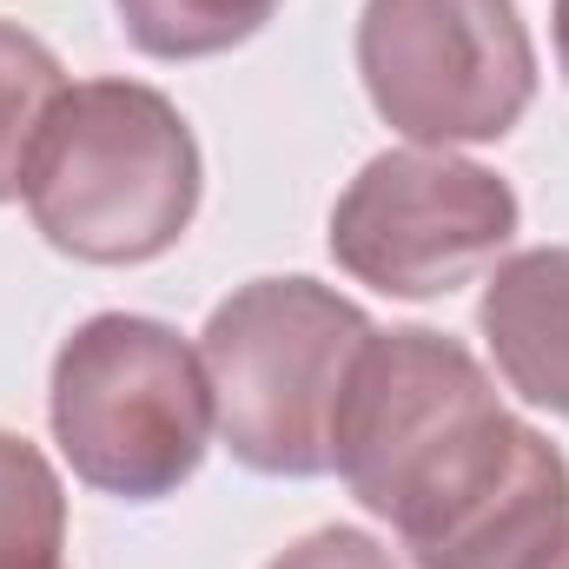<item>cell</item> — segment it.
Returning a JSON list of instances; mask_svg holds the SVG:
<instances>
[{"label":"cell","instance_id":"6da1fadb","mask_svg":"<svg viewBox=\"0 0 569 569\" xmlns=\"http://www.w3.org/2000/svg\"><path fill=\"white\" fill-rule=\"evenodd\" d=\"M199 192V140L146 80H73L20 172L33 232L80 266L166 259L192 232Z\"/></svg>","mask_w":569,"mask_h":569},{"label":"cell","instance_id":"7a4b0ae2","mask_svg":"<svg viewBox=\"0 0 569 569\" xmlns=\"http://www.w3.org/2000/svg\"><path fill=\"white\" fill-rule=\"evenodd\" d=\"M378 325L318 279H252L212 305L199 365L219 443L259 477H325L351 365Z\"/></svg>","mask_w":569,"mask_h":569},{"label":"cell","instance_id":"3957f363","mask_svg":"<svg viewBox=\"0 0 569 569\" xmlns=\"http://www.w3.org/2000/svg\"><path fill=\"white\" fill-rule=\"evenodd\" d=\"M47 418L73 477L120 503L192 483L219 430L199 345L140 311H100L53 351Z\"/></svg>","mask_w":569,"mask_h":569},{"label":"cell","instance_id":"277c9868","mask_svg":"<svg viewBox=\"0 0 569 569\" xmlns=\"http://www.w3.org/2000/svg\"><path fill=\"white\" fill-rule=\"evenodd\" d=\"M358 73L411 146H490L537 100V47L510 0H365Z\"/></svg>","mask_w":569,"mask_h":569},{"label":"cell","instance_id":"5b68a950","mask_svg":"<svg viewBox=\"0 0 569 569\" xmlns=\"http://www.w3.org/2000/svg\"><path fill=\"white\" fill-rule=\"evenodd\" d=\"M517 219L523 206L490 166L450 146H398L338 192L331 259L385 298H443L517 239Z\"/></svg>","mask_w":569,"mask_h":569},{"label":"cell","instance_id":"8992f818","mask_svg":"<svg viewBox=\"0 0 569 569\" xmlns=\"http://www.w3.org/2000/svg\"><path fill=\"white\" fill-rule=\"evenodd\" d=\"M503 398L490 371L443 331L398 325L371 331L331 425V470L371 517H398L430 470L483 425Z\"/></svg>","mask_w":569,"mask_h":569},{"label":"cell","instance_id":"52a82bcc","mask_svg":"<svg viewBox=\"0 0 569 569\" xmlns=\"http://www.w3.org/2000/svg\"><path fill=\"white\" fill-rule=\"evenodd\" d=\"M418 569H543L569 537V463L537 425L497 411L391 517Z\"/></svg>","mask_w":569,"mask_h":569},{"label":"cell","instance_id":"ba28073f","mask_svg":"<svg viewBox=\"0 0 569 569\" xmlns=\"http://www.w3.org/2000/svg\"><path fill=\"white\" fill-rule=\"evenodd\" d=\"M477 331L523 405L569 418V246H530L503 259L483 279Z\"/></svg>","mask_w":569,"mask_h":569},{"label":"cell","instance_id":"9c48e42d","mask_svg":"<svg viewBox=\"0 0 569 569\" xmlns=\"http://www.w3.org/2000/svg\"><path fill=\"white\" fill-rule=\"evenodd\" d=\"M0 569H67L60 470L20 430H0Z\"/></svg>","mask_w":569,"mask_h":569},{"label":"cell","instance_id":"30bf717a","mask_svg":"<svg viewBox=\"0 0 569 569\" xmlns=\"http://www.w3.org/2000/svg\"><path fill=\"white\" fill-rule=\"evenodd\" d=\"M284 0H113L120 33L146 60H212L246 47Z\"/></svg>","mask_w":569,"mask_h":569},{"label":"cell","instance_id":"8fae6325","mask_svg":"<svg viewBox=\"0 0 569 569\" xmlns=\"http://www.w3.org/2000/svg\"><path fill=\"white\" fill-rule=\"evenodd\" d=\"M60 93H67L60 53L40 33L0 20V206L20 199L27 152H33V140H40V127H47Z\"/></svg>","mask_w":569,"mask_h":569},{"label":"cell","instance_id":"7c38bea8","mask_svg":"<svg viewBox=\"0 0 569 569\" xmlns=\"http://www.w3.org/2000/svg\"><path fill=\"white\" fill-rule=\"evenodd\" d=\"M266 569H398V563H391V550H385L378 537L331 523V530L298 537V543H291V550H279Z\"/></svg>","mask_w":569,"mask_h":569},{"label":"cell","instance_id":"4fadbf2b","mask_svg":"<svg viewBox=\"0 0 569 569\" xmlns=\"http://www.w3.org/2000/svg\"><path fill=\"white\" fill-rule=\"evenodd\" d=\"M550 33H557V60H563V73H569V0L550 7Z\"/></svg>","mask_w":569,"mask_h":569},{"label":"cell","instance_id":"5bb4252c","mask_svg":"<svg viewBox=\"0 0 569 569\" xmlns=\"http://www.w3.org/2000/svg\"><path fill=\"white\" fill-rule=\"evenodd\" d=\"M543 569H569V537L557 543V550H550V563H543Z\"/></svg>","mask_w":569,"mask_h":569}]
</instances>
